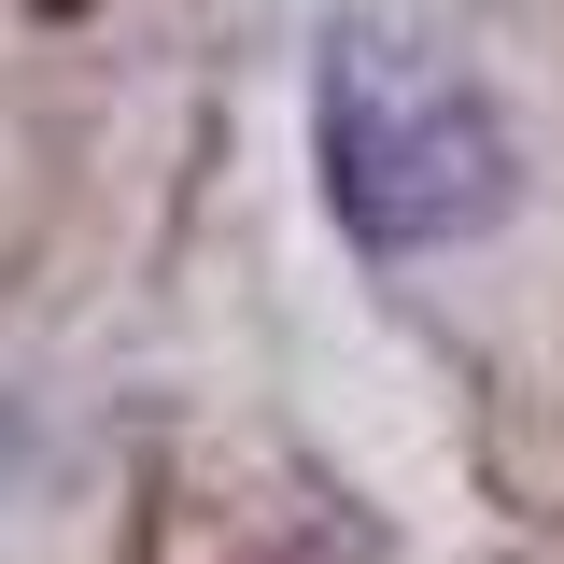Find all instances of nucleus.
<instances>
[{"instance_id":"1","label":"nucleus","mask_w":564,"mask_h":564,"mask_svg":"<svg viewBox=\"0 0 564 564\" xmlns=\"http://www.w3.org/2000/svg\"><path fill=\"white\" fill-rule=\"evenodd\" d=\"M311 155H325V198L367 254H452V240L508 226V198H522L494 99L452 57L381 43V29H339L311 57Z\"/></svg>"}]
</instances>
